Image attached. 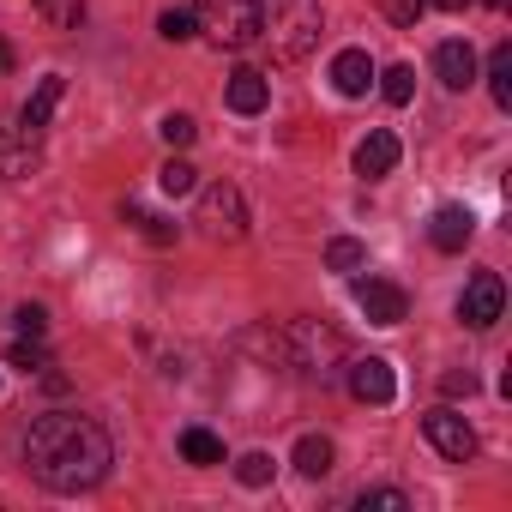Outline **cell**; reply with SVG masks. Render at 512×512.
Returning <instances> with one entry per match:
<instances>
[{"label": "cell", "instance_id": "8", "mask_svg": "<svg viewBox=\"0 0 512 512\" xmlns=\"http://www.w3.org/2000/svg\"><path fill=\"white\" fill-rule=\"evenodd\" d=\"M344 386H350L356 404H392V398H398V374H392L386 356H356V362L344 368Z\"/></svg>", "mask_w": 512, "mask_h": 512}, {"label": "cell", "instance_id": "14", "mask_svg": "<svg viewBox=\"0 0 512 512\" xmlns=\"http://www.w3.org/2000/svg\"><path fill=\"white\" fill-rule=\"evenodd\" d=\"M0 175H13V181L37 175V139L19 133V121H13V127H0Z\"/></svg>", "mask_w": 512, "mask_h": 512}, {"label": "cell", "instance_id": "23", "mask_svg": "<svg viewBox=\"0 0 512 512\" xmlns=\"http://www.w3.org/2000/svg\"><path fill=\"white\" fill-rule=\"evenodd\" d=\"M272 470H278V464H272V452H241V458H235L241 488H266V482H272Z\"/></svg>", "mask_w": 512, "mask_h": 512}, {"label": "cell", "instance_id": "33", "mask_svg": "<svg viewBox=\"0 0 512 512\" xmlns=\"http://www.w3.org/2000/svg\"><path fill=\"white\" fill-rule=\"evenodd\" d=\"M488 7H506V0H488Z\"/></svg>", "mask_w": 512, "mask_h": 512}, {"label": "cell", "instance_id": "2", "mask_svg": "<svg viewBox=\"0 0 512 512\" xmlns=\"http://www.w3.org/2000/svg\"><path fill=\"white\" fill-rule=\"evenodd\" d=\"M326 7L320 0H260V43L278 61H308L320 49Z\"/></svg>", "mask_w": 512, "mask_h": 512}, {"label": "cell", "instance_id": "19", "mask_svg": "<svg viewBox=\"0 0 512 512\" xmlns=\"http://www.w3.org/2000/svg\"><path fill=\"white\" fill-rule=\"evenodd\" d=\"M326 266H332V272H362V266H368V247L350 241V235H332V241H326Z\"/></svg>", "mask_w": 512, "mask_h": 512}, {"label": "cell", "instance_id": "16", "mask_svg": "<svg viewBox=\"0 0 512 512\" xmlns=\"http://www.w3.org/2000/svg\"><path fill=\"white\" fill-rule=\"evenodd\" d=\"M392 169H398V139H392L386 127H374V133L356 145V175L380 181V175H392Z\"/></svg>", "mask_w": 512, "mask_h": 512}, {"label": "cell", "instance_id": "9", "mask_svg": "<svg viewBox=\"0 0 512 512\" xmlns=\"http://www.w3.org/2000/svg\"><path fill=\"white\" fill-rule=\"evenodd\" d=\"M356 308H362L374 326H404L410 296H404L398 284H386V278H362V284H356Z\"/></svg>", "mask_w": 512, "mask_h": 512}, {"label": "cell", "instance_id": "24", "mask_svg": "<svg viewBox=\"0 0 512 512\" xmlns=\"http://www.w3.org/2000/svg\"><path fill=\"white\" fill-rule=\"evenodd\" d=\"M157 31H163V43H187V37H199V19H193V7H163Z\"/></svg>", "mask_w": 512, "mask_h": 512}, {"label": "cell", "instance_id": "3", "mask_svg": "<svg viewBox=\"0 0 512 512\" xmlns=\"http://www.w3.org/2000/svg\"><path fill=\"white\" fill-rule=\"evenodd\" d=\"M193 19L217 49L260 43V0H193Z\"/></svg>", "mask_w": 512, "mask_h": 512}, {"label": "cell", "instance_id": "15", "mask_svg": "<svg viewBox=\"0 0 512 512\" xmlns=\"http://www.w3.org/2000/svg\"><path fill=\"white\" fill-rule=\"evenodd\" d=\"M223 97H229V109H235V115H260V109L272 103V85H266V73H253V67H235Z\"/></svg>", "mask_w": 512, "mask_h": 512}, {"label": "cell", "instance_id": "25", "mask_svg": "<svg viewBox=\"0 0 512 512\" xmlns=\"http://www.w3.org/2000/svg\"><path fill=\"white\" fill-rule=\"evenodd\" d=\"M356 506H362V512H410V494H404V488H368Z\"/></svg>", "mask_w": 512, "mask_h": 512}, {"label": "cell", "instance_id": "11", "mask_svg": "<svg viewBox=\"0 0 512 512\" xmlns=\"http://www.w3.org/2000/svg\"><path fill=\"white\" fill-rule=\"evenodd\" d=\"M434 79H440L446 91H470V85H476V49H470L464 37L440 43V49H434Z\"/></svg>", "mask_w": 512, "mask_h": 512}, {"label": "cell", "instance_id": "29", "mask_svg": "<svg viewBox=\"0 0 512 512\" xmlns=\"http://www.w3.org/2000/svg\"><path fill=\"white\" fill-rule=\"evenodd\" d=\"M7 356H13V362H19V368H25V374H37V368H49V356H43V350H37V344H13V350H7Z\"/></svg>", "mask_w": 512, "mask_h": 512}, {"label": "cell", "instance_id": "7", "mask_svg": "<svg viewBox=\"0 0 512 512\" xmlns=\"http://www.w3.org/2000/svg\"><path fill=\"white\" fill-rule=\"evenodd\" d=\"M422 434H428V446L440 452V458H452V464H470L476 458V434H470V422L458 416V410H428L422 416Z\"/></svg>", "mask_w": 512, "mask_h": 512}, {"label": "cell", "instance_id": "31", "mask_svg": "<svg viewBox=\"0 0 512 512\" xmlns=\"http://www.w3.org/2000/svg\"><path fill=\"white\" fill-rule=\"evenodd\" d=\"M428 7H440V13H464L470 0H428Z\"/></svg>", "mask_w": 512, "mask_h": 512}, {"label": "cell", "instance_id": "4", "mask_svg": "<svg viewBox=\"0 0 512 512\" xmlns=\"http://www.w3.org/2000/svg\"><path fill=\"white\" fill-rule=\"evenodd\" d=\"M284 362L302 368L308 380H332L338 362H344V338H338L332 326H320V320H296V326L284 332Z\"/></svg>", "mask_w": 512, "mask_h": 512}, {"label": "cell", "instance_id": "6", "mask_svg": "<svg viewBox=\"0 0 512 512\" xmlns=\"http://www.w3.org/2000/svg\"><path fill=\"white\" fill-rule=\"evenodd\" d=\"M500 308H506L500 272H470V284H464V296H458V320H464L470 332H488V326L500 320Z\"/></svg>", "mask_w": 512, "mask_h": 512}, {"label": "cell", "instance_id": "18", "mask_svg": "<svg viewBox=\"0 0 512 512\" xmlns=\"http://www.w3.org/2000/svg\"><path fill=\"white\" fill-rule=\"evenodd\" d=\"M181 458L187 464H223V440L211 428H181Z\"/></svg>", "mask_w": 512, "mask_h": 512}, {"label": "cell", "instance_id": "17", "mask_svg": "<svg viewBox=\"0 0 512 512\" xmlns=\"http://www.w3.org/2000/svg\"><path fill=\"white\" fill-rule=\"evenodd\" d=\"M332 458H338V452H332L326 434H302V440H296V470H302V476H326Z\"/></svg>", "mask_w": 512, "mask_h": 512}, {"label": "cell", "instance_id": "10", "mask_svg": "<svg viewBox=\"0 0 512 512\" xmlns=\"http://www.w3.org/2000/svg\"><path fill=\"white\" fill-rule=\"evenodd\" d=\"M61 97H67V79H61V73H43V79H37V91H31V97H25V109H19V133L43 139V127L55 121Z\"/></svg>", "mask_w": 512, "mask_h": 512}, {"label": "cell", "instance_id": "26", "mask_svg": "<svg viewBox=\"0 0 512 512\" xmlns=\"http://www.w3.org/2000/svg\"><path fill=\"white\" fill-rule=\"evenodd\" d=\"M121 211H127V217H133V223H139V229H145V235H151V241H175V229H169V223H163V217H157V211H145V205H133V199H127V205H121Z\"/></svg>", "mask_w": 512, "mask_h": 512}, {"label": "cell", "instance_id": "1", "mask_svg": "<svg viewBox=\"0 0 512 512\" xmlns=\"http://www.w3.org/2000/svg\"><path fill=\"white\" fill-rule=\"evenodd\" d=\"M115 464V446L103 434L97 416H79V410H43L25 434V470L55 488V494H85L109 476Z\"/></svg>", "mask_w": 512, "mask_h": 512}, {"label": "cell", "instance_id": "13", "mask_svg": "<svg viewBox=\"0 0 512 512\" xmlns=\"http://www.w3.org/2000/svg\"><path fill=\"white\" fill-rule=\"evenodd\" d=\"M332 85H338V97H368V85H374V55H368V49H338V55H332Z\"/></svg>", "mask_w": 512, "mask_h": 512}, {"label": "cell", "instance_id": "12", "mask_svg": "<svg viewBox=\"0 0 512 512\" xmlns=\"http://www.w3.org/2000/svg\"><path fill=\"white\" fill-rule=\"evenodd\" d=\"M470 235H476L470 205H440V211L428 217V241H434L440 253H464V247H470Z\"/></svg>", "mask_w": 512, "mask_h": 512}, {"label": "cell", "instance_id": "5", "mask_svg": "<svg viewBox=\"0 0 512 512\" xmlns=\"http://www.w3.org/2000/svg\"><path fill=\"white\" fill-rule=\"evenodd\" d=\"M193 223H199L211 241H241V235H247V199H241V187H229V181L199 187Z\"/></svg>", "mask_w": 512, "mask_h": 512}, {"label": "cell", "instance_id": "20", "mask_svg": "<svg viewBox=\"0 0 512 512\" xmlns=\"http://www.w3.org/2000/svg\"><path fill=\"white\" fill-rule=\"evenodd\" d=\"M488 91H494L500 109H512V49H506V43L488 55Z\"/></svg>", "mask_w": 512, "mask_h": 512}, {"label": "cell", "instance_id": "30", "mask_svg": "<svg viewBox=\"0 0 512 512\" xmlns=\"http://www.w3.org/2000/svg\"><path fill=\"white\" fill-rule=\"evenodd\" d=\"M440 386H446V398H470V392H476V374L464 368V374H446Z\"/></svg>", "mask_w": 512, "mask_h": 512}, {"label": "cell", "instance_id": "32", "mask_svg": "<svg viewBox=\"0 0 512 512\" xmlns=\"http://www.w3.org/2000/svg\"><path fill=\"white\" fill-rule=\"evenodd\" d=\"M7 61H13V49H7V43H0V67H7Z\"/></svg>", "mask_w": 512, "mask_h": 512}, {"label": "cell", "instance_id": "22", "mask_svg": "<svg viewBox=\"0 0 512 512\" xmlns=\"http://www.w3.org/2000/svg\"><path fill=\"white\" fill-rule=\"evenodd\" d=\"M157 187H163L169 199H181V193H193V187H199V169H193L187 157H169V163L157 169Z\"/></svg>", "mask_w": 512, "mask_h": 512}, {"label": "cell", "instance_id": "28", "mask_svg": "<svg viewBox=\"0 0 512 512\" xmlns=\"http://www.w3.org/2000/svg\"><path fill=\"white\" fill-rule=\"evenodd\" d=\"M13 320H19V332H25V338H43V332H49V314H43L37 302H25V308H19Z\"/></svg>", "mask_w": 512, "mask_h": 512}, {"label": "cell", "instance_id": "27", "mask_svg": "<svg viewBox=\"0 0 512 512\" xmlns=\"http://www.w3.org/2000/svg\"><path fill=\"white\" fill-rule=\"evenodd\" d=\"M157 133H163L169 145H193V133H199V127H193V115H163V121H157Z\"/></svg>", "mask_w": 512, "mask_h": 512}, {"label": "cell", "instance_id": "21", "mask_svg": "<svg viewBox=\"0 0 512 512\" xmlns=\"http://www.w3.org/2000/svg\"><path fill=\"white\" fill-rule=\"evenodd\" d=\"M380 79V97L392 103V109H404L410 97H416V67H386V73H374Z\"/></svg>", "mask_w": 512, "mask_h": 512}]
</instances>
